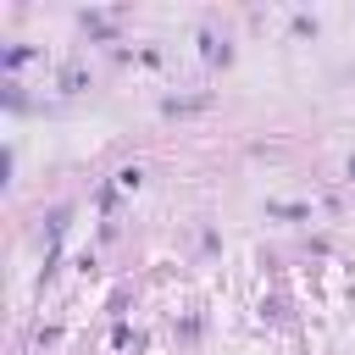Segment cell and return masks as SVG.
Wrapping results in <instances>:
<instances>
[{"mask_svg": "<svg viewBox=\"0 0 355 355\" xmlns=\"http://www.w3.org/2000/svg\"><path fill=\"white\" fill-rule=\"evenodd\" d=\"M200 105H205V94H194V100H166V111H172V116H178V111H200Z\"/></svg>", "mask_w": 355, "mask_h": 355, "instance_id": "1", "label": "cell"}, {"mask_svg": "<svg viewBox=\"0 0 355 355\" xmlns=\"http://www.w3.org/2000/svg\"><path fill=\"white\" fill-rule=\"evenodd\" d=\"M61 89H83V67H67L61 72Z\"/></svg>", "mask_w": 355, "mask_h": 355, "instance_id": "2", "label": "cell"}, {"mask_svg": "<svg viewBox=\"0 0 355 355\" xmlns=\"http://www.w3.org/2000/svg\"><path fill=\"white\" fill-rule=\"evenodd\" d=\"M349 166H355V161H349Z\"/></svg>", "mask_w": 355, "mask_h": 355, "instance_id": "3", "label": "cell"}]
</instances>
